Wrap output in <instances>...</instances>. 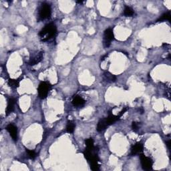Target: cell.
Wrapping results in <instances>:
<instances>
[{"mask_svg": "<svg viewBox=\"0 0 171 171\" xmlns=\"http://www.w3.org/2000/svg\"><path fill=\"white\" fill-rule=\"evenodd\" d=\"M56 32H57V28L56 25L53 23H50L45 25V27L41 30L39 33V36L42 42H47L55 36Z\"/></svg>", "mask_w": 171, "mask_h": 171, "instance_id": "6da1fadb", "label": "cell"}, {"mask_svg": "<svg viewBox=\"0 0 171 171\" xmlns=\"http://www.w3.org/2000/svg\"><path fill=\"white\" fill-rule=\"evenodd\" d=\"M52 14V9L50 4L44 3L42 4L38 12V17L40 20H44L50 17Z\"/></svg>", "mask_w": 171, "mask_h": 171, "instance_id": "7a4b0ae2", "label": "cell"}, {"mask_svg": "<svg viewBox=\"0 0 171 171\" xmlns=\"http://www.w3.org/2000/svg\"><path fill=\"white\" fill-rule=\"evenodd\" d=\"M52 88V85L47 82H42L38 86V96L41 99H45Z\"/></svg>", "mask_w": 171, "mask_h": 171, "instance_id": "3957f363", "label": "cell"}, {"mask_svg": "<svg viewBox=\"0 0 171 171\" xmlns=\"http://www.w3.org/2000/svg\"><path fill=\"white\" fill-rule=\"evenodd\" d=\"M114 40V34L112 28H108L104 33L103 44L105 48H108L111 44L112 41Z\"/></svg>", "mask_w": 171, "mask_h": 171, "instance_id": "277c9868", "label": "cell"}, {"mask_svg": "<svg viewBox=\"0 0 171 171\" xmlns=\"http://www.w3.org/2000/svg\"><path fill=\"white\" fill-rule=\"evenodd\" d=\"M140 159L142 169L145 170H150L152 169L153 161L150 158L146 157L143 154H141L140 156Z\"/></svg>", "mask_w": 171, "mask_h": 171, "instance_id": "5b68a950", "label": "cell"}, {"mask_svg": "<svg viewBox=\"0 0 171 171\" xmlns=\"http://www.w3.org/2000/svg\"><path fill=\"white\" fill-rule=\"evenodd\" d=\"M7 131H8V132L10 134V136H12L13 140L14 141H17V127L15 126L14 124H9L6 127Z\"/></svg>", "mask_w": 171, "mask_h": 171, "instance_id": "8992f818", "label": "cell"}, {"mask_svg": "<svg viewBox=\"0 0 171 171\" xmlns=\"http://www.w3.org/2000/svg\"><path fill=\"white\" fill-rule=\"evenodd\" d=\"M16 103V100L14 98H11L9 99L8 102H7V108H6V116H8L9 114H11L12 112L14 111Z\"/></svg>", "mask_w": 171, "mask_h": 171, "instance_id": "52a82bcc", "label": "cell"}, {"mask_svg": "<svg viewBox=\"0 0 171 171\" xmlns=\"http://www.w3.org/2000/svg\"><path fill=\"white\" fill-rule=\"evenodd\" d=\"M143 149H144L143 144L140 143V142H138V143L135 144L134 146L132 147L131 152V156H135L138 154H140V152H142Z\"/></svg>", "mask_w": 171, "mask_h": 171, "instance_id": "ba28073f", "label": "cell"}, {"mask_svg": "<svg viewBox=\"0 0 171 171\" xmlns=\"http://www.w3.org/2000/svg\"><path fill=\"white\" fill-rule=\"evenodd\" d=\"M43 58H44V52H41L39 53H38L36 56H35L34 58H32L30 59L29 62V64L30 66L36 65L42 60Z\"/></svg>", "mask_w": 171, "mask_h": 171, "instance_id": "9c48e42d", "label": "cell"}, {"mask_svg": "<svg viewBox=\"0 0 171 171\" xmlns=\"http://www.w3.org/2000/svg\"><path fill=\"white\" fill-rule=\"evenodd\" d=\"M85 102H86V101L84 100V99H83L80 96H74L72 100V104L76 107L83 106L84 104H85Z\"/></svg>", "mask_w": 171, "mask_h": 171, "instance_id": "30bf717a", "label": "cell"}, {"mask_svg": "<svg viewBox=\"0 0 171 171\" xmlns=\"http://www.w3.org/2000/svg\"><path fill=\"white\" fill-rule=\"evenodd\" d=\"M103 77L104 80H106L107 82L112 83L114 82L116 80V76H114L109 72H105L103 74Z\"/></svg>", "mask_w": 171, "mask_h": 171, "instance_id": "8fae6325", "label": "cell"}, {"mask_svg": "<svg viewBox=\"0 0 171 171\" xmlns=\"http://www.w3.org/2000/svg\"><path fill=\"white\" fill-rule=\"evenodd\" d=\"M120 118L118 116H114L113 115V114H110L109 116H108V118H104V119H105L106 124L108 125V126H109L110 125L114 124V122H116L117 120H118Z\"/></svg>", "mask_w": 171, "mask_h": 171, "instance_id": "7c38bea8", "label": "cell"}, {"mask_svg": "<svg viewBox=\"0 0 171 171\" xmlns=\"http://www.w3.org/2000/svg\"><path fill=\"white\" fill-rule=\"evenodd\" d=\"M108 127V125L106 124L105 119H101L98 122V125H97L96 130L98 132H102L104 130H106V128Z\"/></svg>", "mask_w": 171, "mask_h": 171, "instance_id": "4fadbf2b", "label": "cell"}, {"mask_svg": "<svg viewBox=\"0 0 171 171\" xmlns=\"http://www.w3.org/2000/svg\"><path fill=\"white\" fill-rule=\"evenodd\" d=\"M76 125L72 121H68L67 126H66V132L68 133H72L74 131Z\"/></svg>", "mask_w": 171, "mask_h": 171, "instance_id": "5bb4252c", "label": "cell"}, {"mask_svg": "<svg viewBox=\"0 0 171 171\" xmlns=\"http://www.w3.org/2000/svg\"><path fill=\"white\" fill-rule=\"evenodd\" d=\"M165 20H168V21H170V12H168L167 13H165L163 15H162L161 17H160V18L157 20V22H162L165 21Z\"/></svg>", "mask_w": 171, "mask_h": 171, "instance_id": "9a60e30c", "label": "cell"}, {"mask_svg": "<svg viewBox=\"0 0 171 171\" xmlns=\"http://www.w3.org/2000/svg\"><path fill=\"white\" fill-rule=\"evenodd\" d=\"M134 14V10L132 9L131 7L126 6L124 10V15L125 16H132Z\"/></svg>", "mask_w": 171, "mask_h": 171, "instance_id": "2e32d148", "label": "cell"}, {"mask_svg": "<svg viewBox=\"0 0 171 171\" xmlns=\"http://www.w3.org/2000/svg\"><path fill=\"white\" fill-rule=\"evenodd\" d=\"M19 82L20 80H19V79H17V80H13V79H10V80H9L8 81V84L9 86H11V87L16 88L18 87L19 85Z\"/></svg>", "mask_w": 171, "mask_h": 171, "instance_id": "e0dca14e", "label": "cell"}, {"mask_svg": "<svg viewBox=\"0 0 171 171\" xmlns=\"http://www.w3.org/2000/svg\"><path fill=\"white\" fill-rule=\"evenodd\" d=\"M86 148H89V149H92V148L94 147V140L90 138V139H88L86 140Z\"/></svg>", "mask_w": 171, "mask_h": 171, "instance_id": "ac0fdd59", "label": "cell"}, {"mask_svg": "<svg viewBox=\"0 0 171 171\" xmlns=\"http://www.w3.org/2000/svg\"><path fill=\"white\" fill-rule=\"evenodd\" d=\"M26 152L27 154L28 157H29L30 159H34L37 156V154L35 153V151H34V150H30L26 149Z\"/></svg>", "mask_w": 171, "mask_h": 171, "instance_id": "d6986e66", "label": "cell"}, {"mask_svg": "<svg viewBox=\"0 0 171 171\" xmlns=\"http://www.w3.org/2000/svg\"><path fill=\"white\" fill-rule=\"evenodd\" d=\"M132 128L134 132H137L139 130V124L138 122H133L132 123Z\"/></svg>", "mask_w": 171, "mask_h": 171, "instance_id": "ffe728a7", "label": "cell"}, {"mask_svg": "<svg viewBox=\"0 0 171 171\" xmlns=\"http://www.w3.org/2000/svg\"><path fill=\"white\" fill-rule=\"evenodd\" d=\"M127 110H128V108H124L123 110H122L120 112V113L119 114H118V116L120 117H120L123 115V114L125 113V112H126V111H127Z\"/></svg>", "mask_w": 171, "mask_h": 171, "instance_id": "44dd1931", "label": "cell"}, {"mask_svg": "<svg viewBox=\"0 0 171 171\" xmlns=\"http://www.w3.org/2000/svg\"><path fill=\"white\" fill-rule=\"evenodd\" d=\"M167 147L168 148V149H170V140H168V142H167Z\"/></svg>", "mask_w": 171, "mask_h": 171, "instance_id": "7402d4cb", "label": "cell"}]
</instances>
